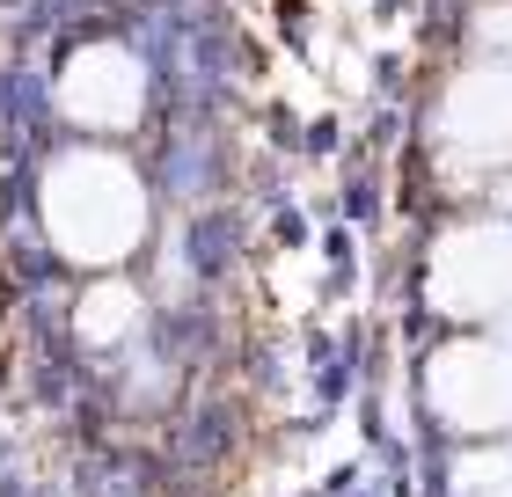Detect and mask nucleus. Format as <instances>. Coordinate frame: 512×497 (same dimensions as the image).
<instances>
[{"label":"nucleus","instance_id":"f257e3e1","mask_svg":"<svg viewBox=\"0 0 512 497\" xmlns=\"http://www.w3.org/2000/svg\"><path fill=\"white\" fill-rule=\"evenodd\" d=\"M44 227L74 264H118L147 234V191L118 154L81 147L44 176Z\"/></svg>","mask_w":512,"mask_h":497},{"label":"nucleus","instance_id":"f03ea898","mask_svg":"<svg viewBox=\"0 0 512 497\" xmlns=\"http://www.w3.org/2000/svg\"><path fill=\"white\" fill-rule=\"evenodd\" d=\"M432 300L439 315H461V322L512 315V220L454 227L432 256Z\"/></svg>","mask_w":512,"mask_h":497},{"label":"nucleus","instance_id":"7ed1b4c3","mask_svg":"<svg viewBox=\"0 0 512 497\" xmlns=\"http://www.w3.org/2000/svg\"><path fill=\"white\" fill-rule=\"evenodd\" d=\"M432 402L454 432H505L512 424V344L469 337L432 359Z\"/></svg>","mask_w":512,"mask_h":497},{"label":"nucleus","instance_id":"20e7f679","mask_svg":"<svg viewBox=\"0 0 512 497\" xmlns=\"http://www.w3.org/2000/svg\"><path fill=\"white\" fill-rule=\"evenodd\" d=\"M439 139H447L454 154L483 161V169H512V66L505 59H483L447 88Z\"/></svg>","mask_w":512,"mask_h":497},{"label":"nucleus","instance_id":"39448f33","mask_svg":"<svg viewBox=\"0 0 512 497\" xmlns=\"http://www.w3.org/2000/svg\"><path fill=\"white\" fill-rule=\"evenodd\" d=\"M59 103L88 132H132L139 103H147V74H139V59L125 44H88V52H74V66H66Z\"/></svg>","mask_w":512,"mask_h":497},{"label":"nucleus","instance_id":"423d86ee","mask_svg":"<svg viewBox=\"0 0 512 497\" xmlns=\"http://www.w3.org/2000/svg\"><path fill=\"white\" fill-rule=\"evenodd\" d=\"M81 329H88V337H125V329H132V293L125 286H96V293H88L81 300Z\"/></svg>","mask_w":512,"mask_h":497},{"label":"nucleus","instance_id":"0eeeda50","mask_svg":"<svg viewBox=\"0 0 512 497\" xmlns=\"http://www.w3.org/2000/svg\"><path fill=\"white\" fill-rule=\"evenodd\" d=\"M476 44L512 66V0H483V8H476Z\"/></svg>","mask_w":512,"mask_h":497},{"label":"nucleus","instance_id":"6e6552de","mask_svg":"<svg viewBox=\"0 0 512 497\" xmlns=\"http://www.w3.org/2000/svg\"><path fill=\"white\" fill-rule=\"evenodd\" d=\"M483 497H512V483H498V490H483Z\"/></svg>","mask_w":512,"mask_h":497},{"label":"nucleus","instance_id":"1a4fd4ad","mask_svg":"<svg viewBox=\"0 0 512 497\" xmlns=\"http://www.w3.org/2000/svg\"><path fill=\"white\" fill-rule=\"evenodd\" d=\"M505 344H512V315H505Z\"/></svg>","mask_w":512,"mask_h":497}]
</instances>
